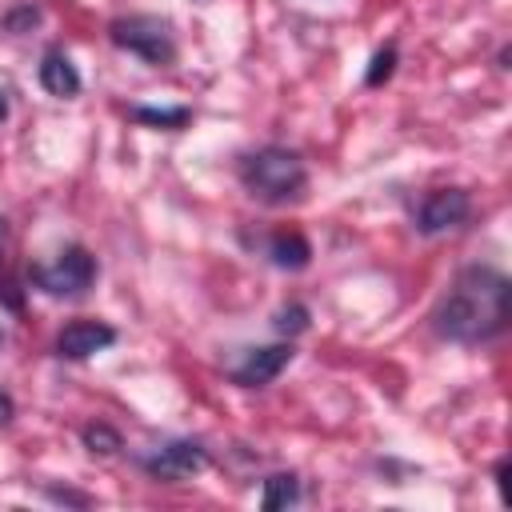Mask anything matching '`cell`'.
<instances>
[{
  "label": "cell",
  "instance_id": "cell-1",
  "mask_svg": "<svg viewBox=\"0 0 512 512\" xmlns=\"http://www.w3.org/2000/svg\"><path fill=\"white\" fill-rule=\"evenodd\" d=\"M508 300H512L508 276L488 268V264H472L456 276V284L440 300L436 332L444 340H456V344H484V340L504 332Z\"/></svg>",
  "mask_w": 512,
  "mask_h": 512
},
{
  "label": "cell",
  "instance_id": "cell-2",
  "mask_svg": "<svg viewBox=\"0 0 512 512\" xmlns=\"http://www.w3.org/2000/svg\"><path fill=\"white\" fill-rule=\"evenodd\" d=\"M240 184L264 200V204H288L304 192L308 184V172H304V160L280 144H268L260 152H248L240 160Z\"/></svg>",
  "mask_w": 512,
  "mask_h": 512
},
{
  "label": "cell",
  "instance_id": "cell-3",
  "mask_svg": "<svg viewBox=\"0 0 512 512\" xmlns=\"http://www.w3.org/2000/svg\"><path fill=\"white\" fill-rule=\"evenodd\" d=\"M112 40L136 56H144L148 64H168L176 56V44L168 36V24L152 20V16H128L112 24Z\"/></svg>",
  "mask_w": 512,
  "mask_h": 512
},
{
  "label": "cell",
  "instance_id": "cell-4",
  "mask_svg": "<svg viewBox=\"0 0 512 512\" xmlns=\"http://www.w3.org/2000/svg\"><path fill=\"white\" fill-rule=\"evenodd\" d=\"M32 276H36V284H40L48 296H80V292L96 280V260H92L84 248H64V252L56 256V264L36 268Z\"/></svg>",
  "mask_w": 512,
  "mask_h": 512
},
{
  "label": "cell",
  "instance_id": "cell-5",
  "mask_svg": "<svg viewBox=\"0 0 512 512\" xmlns=\"http://www.w3.org/2000/svg\"><path fill=\"white\" fill-rule=\"evenodd\" d=\"M468 208H472V204H468V192H460V188H436V192L424 196V204H420V212H416V228H420L424 236L448 232V228L464 224Z\"/></svg>",
  "mask_w": 512,
  "mask_h": 512
},
{
  "label": "cell",
  "instance_id": "cell-6",
  "mask_svg": "<svg viewBox=\"0 0 512 512\" xmlns=\"http://www.w3.org/2000/svg\"><path fill=\"white\" fill-rule=\"evenodd\" d=\"M108 344H116V328L104 320H72L60 336H56V352L68 360H88L96 352H104Z\"/></svg>",
  "mask_w": 512,
  "mask_h": 512
},
{
  "label": "cell",
  "instance_id": "cell-7",
  "mask_svg": "<svg viewBox=\"0 0 512 512\" xmlns=\"http://www.w3.org/2000/svg\"><path fill=\"white\" fill-rule=\"evenodd\" d=\"M144 468H148L152 476H160V480H184V476H192V472L204 468V448L192 444V440H172V444L156 448V452L144 460Z\"/></svg>",
  "mask_w": 512,
  "mask_h": 512
},
{
  "label": "cell",
  "instance_id": "cell-8",
  "mask_svg": "<svg viewBox=\"0 0 512 512\" xmlns=\"http://www.w3.org/2000/svg\"><path fill=\"white\" fill-rule=\"evenodd\" d=\"M292 360V348L288 344H268V348H252L236 368H232V380L244 384V388H260L268 380H276Z\"/></svg>",
  "mask_w": 512,
  "mask_h": 512
},
{
  "label": "cell",
  "instance_id": "cell-9",
  "mask_svg": "<svg viewBox=\"0 0 512 512\" xmlns=\"http://www.w3.org/2000/svg\"><path fill=\"white\" fill-rule=\"evenodd\" d=\"M40 84L52 96H76L80 92V72L64 52H48L44 64H40Z\"/></svg>",
  "mask_w": 512,
  "mask_h": 512
},
{
  "label": "cell",
  "instance_id": "cell-10",
  "mask_svg": "<svg viewBox=\"0 0 512 512\" xmlns=\"http://www.w3.org/2000/svg\"><path fill=\"white\" fill-rule=\"evenodd\" d=\"M268 256H272V264L276 268H304L308 264V256H312V248H308V240L304 236H296V232H280V236H272V244H268Z\"/></svg>",
  "mask_w": 512,
  "mask_h": 512
},
{
  "label": "cell",
  "instance_id": "cell-11",
  "mask_svg": "<svg viewBox=\"0 0 512 512\" xmlns=\"http://www.w3.org/2000/svg\"><path fill=\"white\" fill-rule=\"evenodd\" d=\"M296 500H300V484H296V476H272V480H264L260 504H264L268 512L288 508V504H296Z\"/></svg>",
  "mask_w": 512,
  "mask_h": 512
},
{
  "label": "cell",
  "instance_id": "cell-12",
  "mask_svg": "<svg viewBox=\"0 0 512 512\" xmlns=\"http://www.w3.org/2000/svg\"><path fill=\"white\" fill-rule=\"evenodd\" d=\"M136 120L144 124H160V128H180L188 120V108H132Z\"/></svg>",
  "mask_w": 512,
  "mask_h": 512
},
{
  "label": "cell",
  "instance_id": "cell-13",
  "mask_svg": "<svg viewBox=\"0 0 512 512\" xmlns=\"http://www.w3.org/2000/svg\"><path fill=\"white\" fill-rule=\"evenodd\" d=\"M84 444H88L92 452H104V456H108V452L120 448V436H116L108 424H88V428H84Z\"/></svg>",
  "mask_w": 512,
  "mask_h": 512
},
{
  "label": "cell",
  "instance_id": "cell-14",
  "mask_svg": "<svg viewBox=\"0 0 512 512\" xmlns=\"http://www.w3.org/2000/svg\"><path fill=\"white\" fill-rule=\"evenodd\" d=\"M392 64H396V48H384L372 56V68H368V84H384L392 76Z\"/></svg>",
  "mask_w": 512,
  "mask_h": 512
},
{
  "label": "cell",
  "instance_id": "cell-15",
  "mask_svg": "<svg viewBox=\"0 0 512 512\" xmlns=\"http://www.w3.org/2000/svg\"><path fill=\"white\" fill-rule=\"evenodd\" d=\"M276 324H280V332H300V328H304V308H300V304H292V308H284Z\"/></svg>",
  "mask_w": 512,
  "mask_h": 512
},
{
  "label": "cell",
  "instance_id": "cell-16",
  "mask_svg": "<svg viewBox=\"0 0 512 512\" xmlns=\"http://www.w3.org/2000/svg\"><path fill=\"white\" fill-rule=\"evenodd\" d=\"M8 420H12V396L0 392V424H8Z\"/></svg>",
  "mask_w": 512,
  "mask_h": 512
},
{
  "label": "cell",
  "instance_id": "cell-17",
  "mask_svg": "<svg viewBox=\"0 0 512 512\" xmlns=\"http://www.w3.org/2000/svg\"><path fill=\"white\" fill-rule=\"evenodd\" d=\"M8 116V100H4V92H0V120Z\"/></svg>",
  "mask_w": 512,
  "mask_h": 512
},
{
  "label": "cell",
  "instance_id": "cell-18",
  "mask_svg": "<svg viewBox=\"0 0 512 512\" xmlns=\"http://www.w3.org/2000/svg\"><path fill=\"white\" fill-rule=\"evenodd\" d=\"M0 344H4V332H0Z\"/></svg>",
  "mask_w": 512,
  "mask_h": 512
}]
</instances>
